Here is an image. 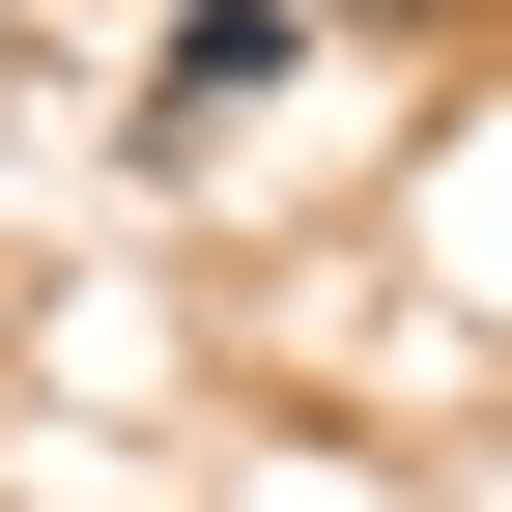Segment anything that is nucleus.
I'll return each instance as SVG.
<instances>
[{
  "label": "nucleus",
  "mask_w": 512,
  "mask_h": 512,
  "mask_svg": "<svg viewBox=\"0 0 512 512\" xmlns=\"http://www.w3.org/2000/svg\"><path fill=\"white\" fill-rule=\"evenodd\" d=\"M285 57H313V0H171V57H143V171H200Z\"/></svg>",
  "instance_id": "f257e3e1"
}]
</instances>
